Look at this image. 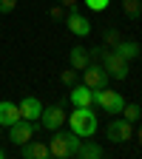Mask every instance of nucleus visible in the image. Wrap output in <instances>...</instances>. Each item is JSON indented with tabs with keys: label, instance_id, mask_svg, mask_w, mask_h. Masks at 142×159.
Listing matches in <instances>:
<instances>
[{
	"label": "nucleus",
	"instance_id": "f257e3e1",
	"mask_svg": "<svg viewBox=\"0 0 142 159\" xmlns=\"http://www.w3.org/2000/svg\"><path fill=\"white\" fill-rule=\"evenodd\" d=\"M68 119V125H71V131L77 134V136H94V131H97V116H94V111L91 108H77L71 116H66Z\"/></svg>",
	"mask_w": 142,
	"mask_h": 159
},
{
	"label": "nucleus",
	"instance_id": "f03ea898",
	"mask_svg": "<svg viewBox=\"0 0 142 159\" xmlns=\"http://www.w3.org/2000/svg\"><path fill=\"white\" fill-rule=\"evenodd\" d=\"M99 60H103L99 66L108 71V77H114V80H125V77H128V60H125V57H119L114 48H105V46H103V54H99Z\"/></svg>",
	"mask_w": 142,
	"mask_h": 159
},
{
	"label": "nucleus",
	"instance_id": "7ed1b4c3",
	"mask_svg": "<svg viewBox=\"0 0 142 159\" xmlns=\"http://www.w3.org/2000/svg\"><path fill=\"white\" fill-rule=\"evenodd\" d=\"M94 102L103 108V111H108V114H119V111H122V105H125V99H122V94H119V91H111V88L105 85V88H97V91H94Z\"/></svg>",
	"mask_w": 142,
	"mask_h": 159
},
{
	"label": "nucleus",
	"instance_id": "20e7f679",
	"mask_svg": "<svg viewBox=\"0 0 142 159\" xmlns=\"http://www.w3.org/2000/svg\"><path fill=\"white\" fill-rule=\"evenodd\" d=\"M105 136L111 139V142L122 145V142H128V139H134V122H128L125 116H117V119H111V122H108Z\"/></svg>",
	"mask_w": 142,
	"mask_h": 159
},
{
	"label": "nucleus",
	"instance_id": "39448f33",
	"mask_svg": "<svg viewBox=\"0 0 142 159\" xmlns=\"http://www.w3.org/2000/svg\"><path fill=\"white\" fill-rule=\"evenodd\" d=\"M83 83H85L91 91H97V88H105V85H108V71H105L103 66H99V63H94V60H91V63L83 68Z\"/></svg>",
	"mask_w": 142,
	"mask_h": 159
},
{
	"label": "nucleus",
	"instance_id": "423d86ee",
	"mask_svg": "<svg viewBox=\"0 0 142 159\" xmlns=\"http://www.w3.org/2000/svg\"><path fill=\"white\" fill-rule=\"evenodd\" d=\"M63 122H66V111H63V105H48V108L40 111V125H43L46 131L63 128Z\"/></svg>",
	"mask_w": 142,
	"mask_h": 159
},
{
	"label": "nucleus",
	"instance_id": "0eeeda50",
	"mask_svg": "<svg viewBox=\"0 0 142 159\" xmlns=\"http://www.w3.org/2000/svg\"><path fill=\"white\" fill-rule=\"evenodd\" d=\"M9 139L14 145H26L29 139H34V122H29V119L20 116L14 125H9Z\"/></svg>",
	"mask_w": 142,
	"mask_h": 159
},
{
	"label": "nucleus",
	"instance_id": "6e6552de",
	"mask_svg": "<svg viewBox=\"0 0 142 159\" xmlns=\"http://www.w3.org/2000/svg\"><path fill=\"white\" fill-rule=\"evenodd\" d=\"M68 136L71 131H51V139H48V153L57 156V159H68Z\"/></svg>",
	"mask_w": 142,
	"mask_h": 159
},
{
	"label": "nucleus",
	"instance_id": "1a4fd4ad",
	"mask_svg": "<svg viewBox=\"0 0 142 159\" xmlns=\"http://www.w3.org/2000/svg\"><path fill=\"white\" fill-rule=\"evenodd\" d=\"M68 99L74 102V108H91V105H94V91H91L85 83H74Z\"/></svg>",
	"mask_w": 142,
	"mask_h": 159
},
{
	"label": "nucleus",
	"instance_id": "9d476101",
	"mask_svg": "<svg viewBox=\"0 0 142 159\" xmlns=\"http://www.w3.org/2000/svg\"><path fill=\"white\" fill-rule=\"evenodd\" d=\"M66 26H68V31L77 34V37H88V34H91V23H88V17H85V14H80V9L68 11Z\"/></svg>",
	"mask_w": 142,
	"mask_h": 159
},
{
	"label": "nucleus",
	"instance_id": "9b49d317",
	"mask_svg": "<svg viewBox=\"0 0 142 159\" xmlns=\"http://www.w3.org/2000/svg\"><path fill=\"white\" fill-rule=\"evenodd\" d=\"M20 156L23 159H48V145L40 142V139H29L26 145H20Z\"/></svg>",
	"mask_w": 142,
	"mask_h": 159
},
{
	"label": "nucleus",
	"instance_id": "f8f14e48",
	"mask_svg": "<svg viewBox=\"0 0 142 159\" xmlns=\"http://www.w3.org/2000/svg\"><path fill=\"white\" fill-rule=\"evenodd\" d=\"M17 108H20V116L29 119V122H37V119H40V111H43V105H40L37 97H23Z\"/></svg>",
	"mask_w": 142,
	"mask_h": 159
},
{
	"label": "nucleus",
	"instance_id": "ddd939ff",
	"mask_svg": "<svg viewBox=\"0 0 142 159\" xmlns=\"http://www.w3.org/2000/svg\"><path fill=\"white\" fill-rule=\"evenodd\" d=\"M103 156H105V148H103V145H97V142H91L88 136L83 139V142H80L77 159H103Z\"/></svg>",
	"mask_w": 142,
	"mask_h": 159
},
{
	"label": "nucleus",
	"instance_id": "4468645a",
	"mask_svg": "<svg viewBox=\"0 0 142 159\" xmlns=\"http://www.w3.org/2000/svg\"><path fill=\"white\" fill-rule=\"evenodd\" d=\"M114 51H117L119 57H125L128 63H131V60H136V57L142 54V46L136 43V40H125V37H122V40H119V43L114 46Z\"/></svg>",
	"mask_w": 142,
	"mask_h": 159
},
{
	"label": "nucleus",
	"instance_id": "2eb2a0df",
	"mask_svg": "<svg viewBox=\"0 0 142 159\" xmlns=\"http://www.w3.org/2000/svg\"><path fill=\"white\" fill-rule=\"evenodd\" d=\"M17 119H20V108L14 102H9V99H0V125L9 128V125L17 122Z\"/></svg>",
	"mask_w": 142,
	"mask_h": 159
},
{
	"label": "nucleus",
	"instance_id": "dca6fc26",
	"mask_svg": "<svg viewBox=\"0 0 142 159\" xmlns=\"http://www.w3.org/2000/svg\"><path fill=\"white\" fill-rule=\"evenodd\" d=\"M68 63H71V68L83 71V68L91 63V54H88V48H85V46H71V51H68Z\"/></svg>",
	"mask_w": 142,
	"mask_h": 159
},
{
	"label": "nucleus",
	"instance_id": "f3484780",
	"mask_svg": "<svg viewBox=\"0 0 142 159\" xmlns=\"http://www.w3.org/2000/svg\"><path fill=\"white\" fill-rule=\"evenodd\" d=\"M119 40H122V34H119L117 26H105V29H103V43H105V48H114Z\"/></svg>",
	"mask_w": 142,
	"mask_h": 159
},
{
	"label": "nucleus",
	"instance_id": "a211bd4d",
	"mask_svg": "<svg viewBox=\"0 0 142 159\" xmlns=\"http://www.w3.org/2000/svg\"><path fill=\"white\" fill-rule=\"evenodd\" d=\"M122 11H125V17L136 20L142 14V0H122Z\"/></svg>",
	"mask_w": 142,
	"mask_h": 159
},
{
	"label": "nucleus",
	"instance_id": "6ab92c4d",
	"mask_svg": "<svg viewBox=\"0 0 142 159\" xmlns=\"http://www.w3.org/2000/svg\"><path fill=\"white\" fill-rule=\"evenodd\" d=\"M119 114H122V116L128 119V122H136V119L142 116V108H139V102H125Z\"/></svg>",
	"mask_w": 142,
	"mask_h": 159
},
{
	"label": "nucleus",
	"instance_id": "aec40b11",
	"mask_svg": "<svg viewBox=\"0 0 142 159\" xmlns=\"http://www.w3.org/2000/svg\"><path fill=\"white\" fill-rule=\"evenodd\" d=\"M60 83L71 88V85L77 83V68H68V71H60Z\"/></svg>",
	"mask_w": 142,
	"mask_h": 159
},
{
	"label": "nucleus",
	"instance_id": "412c9836",
	"mask_svg": "<svg viewBox=\"0 0 142 159\" xmlns=\"http://www.w3.org/2000/svg\"><path fill=\"white\" fill-rule=\"evenodd\" d=\"M108 3H111V0H85V6H88L91 11H105Z\"/></svg>",
	"mask_w": 142,
	"mask_h": 159
},
{
	"label": "nucleus",
	"instance_id": "4be33fe9",
	"mask_svg": "<svg viewBox=\"0 0 142 159\" xmlns=\"http://www.w3.org/2000/svg\"><path fill=\"white\" fill-rule=\"evenodd\" d=\"M17 9V0H0V14H11Z\"/></svg>",
	"mask_w": 142,
	"mask_h": 159
},
{
	"label": "nucleus",
	"instance_id": "5701e85b",
	"mask_svg": "<svg viewBox=\"0 0 142 159\" xmlns=\"http://www.w3.org/2000/svg\"><path fill=\"white\" fill-rule=\"evenodd\" d=\"M57 3L63 6V9H68V11H74V9L80 6V0H57Z\"/></svg>",
	"mask_w": 142,
	"mask_h": 159
},
{
	"label": "nucleus",
	"instance_id": "b1692460",
	"mask_svg": "<svg viewBox=\"0 0 142 159\" xmlns=\"http://www.w3.org/2000/svg\"><path fill=\"white\" fill-rule=\"evenodd\" d=\"M51 20H63V6H54L51 9Z\"/></svg>",
	"mask_w": 142,
	"mask_h": 159
},
{
	"label": "nucleus",
	"instance_id": "393cba45",
	"mask_svg": "<svg viewBox=\"0 0 142 159\" xmlns=\"http://www.w3.org/2000/svg\"><path fill=\"white\" fill-rule=\"evenodd\" d=\"M134 136H136V142H139V148H142V125H139V128L134 131Z\"/></svg>",
	"mask_w": 142,
	"mask_h": 159
},
{
	"label": "nucleus",
	"instance_id": "a878e982",
	"mask_svg": "<svg viewBox=\"0 0 142 159\" xmlns=\"http://www.w3.org/2000/svg\"><path fill=\"white\" fill-rule=\"evenodd\" d=\"M3 156H6V151H3V148H0V159H3Z\"/></svg>",
	"mask_w": 142,
	"mask_h": 159
},
{
	"label": "nucleus",
	"instance_id": "bb28decb",
	"mask_svg": "<svg viewBox=\"0 0 142 159\" xmlns=\"http://www.w3.org/2000/svg\"><path fill=\"white\" fill-rule=\"evenodd\" d=\"M0 131H3V125H0Z\"/></svg>",
	"mask_w": 142,
	"mask_h": 159
}]
</instances>
